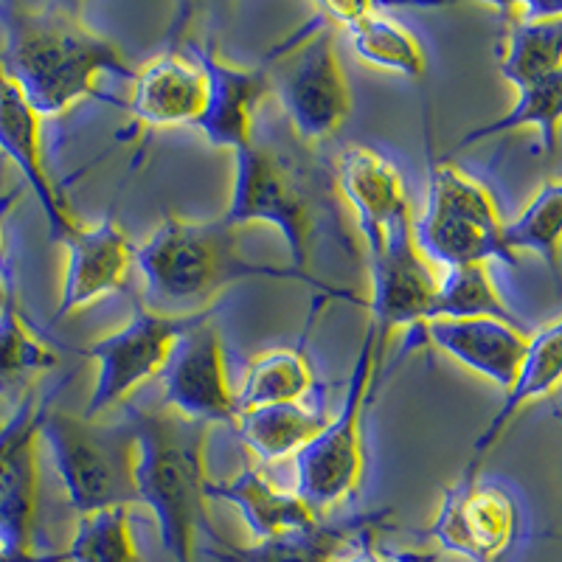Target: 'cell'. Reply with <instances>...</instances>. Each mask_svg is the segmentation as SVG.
I'll return each mask as SVG.
<instances>
[{"label":"cell","mask_w":562,"mask_h":562,"mask_svg":"<svg viewBox=\"0 0 562 562\" xmlns=\"http://www.w3.org/2000/svg\"><path fill=\"white\" fill-rule=\"evenodd\" d=\"M0 65L40 119L102 99V79L135 77L119 45L74 3H0Z\"/></svg>","instance_id":"cell-1"},{"label":"cell","mask_w":562,"mask_h":562,"mask_svg":"<svg viewBox=\"0 0 562 562\" xmlns=\"http://www.w3.org/2000/svg\"><path fill=\"white\" fill-rule=\"evenodd\" d=\"M135 270L144 281V307L158 313L189 315L209 310V301L220 290L248 279L301 281L326 299L366 310V299L355 290L326 284L290 265L284 268L248 259L239 248L237 228H231L223 217H164L144 243L135 245Z\"/></svg>","instance_id":"cell-2"},{"label":"cell","mask_w":562,"mask_h":562,"mask_svg":"<svg viewBox=\"0 0 562 562\" xmlns=\"http://www.w3.org/2000/svg\"><path fill=\"white\" fill-rule=\"evenodd\" d=\"M135 428V498L153 512L160 546L175 562H194L198 535H217L205 498L209 425L169 408L124 403Z\"/></svg>","instance_id":"cell-3"},{"label":"cell","mask_w":562,"mask_h":562,"mask_svg":"<svg viewBox=\"0 0 562 562\" xmlns=\"http://www.w3.org/2000/svg\"><path fill=\"white\" fill-rule=\"evenodd\" d=\"M335 217L326 178L307 155L279 140H259L234 153V180L223 220L231 228L273 225L288 243L290 268L310 273L313 239Z\"/></svg>","instance_id":"cell-4"},{"label":"cell","mask_w":562,"mask_h":562,"mask_svg":"<svg viewBox=\"0 0 562 562\" xmlns=\"http://www.w3.org/2000/svg\"><path fill=\"white\" fill-rule=\"evenodd\" d=\"M40 441L52 453L68 504L79 515L138 504L135 428L124 405L115 416L97 419L48 405L40 422Z\"/></svg>","instance_id":"cell-5"},{"label":"cell","mask_w":562,"mask_h":562,"mask_svg":"<svg viewBox=\"0 0 562 562\" xmlns=\"http://www.w3.org/2000/svg\"><path fill=\"white\" fill-rule=\"evenodd\" d=\"M506 223L492 192L439 155L428 140V194L425 209L414 220V243L425 262L439 268L504 262L518 265L504 243Z\"/></svg>","instance_id":"cell-6"},{"label":"cell","mask_w":562,"mask_h":562,"mask_svg":"<svg viewBox=\"0 0 562 562\" xmlns=\"http://www.w3.org/2000/svg\"><path fill=\"white\" fill-rule=\"evenodd\" d=\"M389 344L378 338L374 326H366L355 369L346 380V396L338 414L324 430L295 456V495L321 518L358 492L366 473L363 422L369 400L378 394L380 371Z\"/></svg>","instance_id":"cell-7"},{"label":"cell","mask_w":562,"mask_h":562,"mask_svg":"<svg viewBox=\"0 0 562 562\" xmlns=\"http://www.w3.org/2000/svg\"><path fill=\"white\" fill-rule=\"evenodd\" d=\"M270 93L301 144L338 133L351 113V88L335 48V29L324 18L304 23L268 54Z\"/></svg>","instance_id":"cell-8"},{"label":"cell","mask_w":562,"mask_h":562,"mask_svg":"<svg viewBox=\"0 0 562 562\" xmlns=\"http://www.w3.org/2000/svg\"><path fill=\"white\" fill-rule=\"evenodd\" d=\"M214 313H217V307L189 315H172L135 304L127 324L119 326L115 333L104 335L88 346H77L74 349L77 355L97 363V383H93L82 416L97 419V416H104L130 403L133 391H138L149 380L160 378L175 344L189 329L214 318Z\"/></svg>","instance_id":"cell-9"},{"label":"cell","mask_w":562,"mask_h":562,"mask_svg":"<svg viewBox=\"0 0 562 562\" xmlns=\"http://www.w3.org/2000/svg\"><path fill=\"white\" fill-rule=\"evenodd\" d=\"M518 531L520 509L509 490L492 481L459 479L445 490L434 520L422 535L467 562H498L515 546Z\"/></svg>","instance_id":"cell-10"},{"label":"cell","mask_w":562,"mask_h":562,"mask_svg":"<svg viewBox=\"0 0 562 562\" xmlns=\"http://www.w3.org/2000/svg\"><path fill=\"white\" fill-rule=\"evenodd\" d=\"M369 256L371 295L366 299L369 324L380 340L389 344L394 329H411L416 335L428 324L436 295V276L414 243V217L396 220L385 231L383 243Z\"/></svg>","instance_id":"cell-11"},{"label":"cell","mask_w":562,"mask_h":562,"mask_svg":"<svg viewBox=\"0 0 562 562\" xmlns=\"http://www.w3.org/2000/svg\"><path fill=\"white\" fill-rule=\"evenodd\" d=\"M160 391L169 411L203 425L237 422V389L231 385L225 349L214 318L203 321L175 344L167 366L160 371Z\"/></svg>","instance_id":"cell-12"},{"label":"cell","mask_w":562,"mask_h":562,"mask_svg":"<svg viewBox=\"0 0 562 562\" xmlns=\"http://www.w3.org/2000/svg\"><path fill=\"white\" fill-rule=\"evenodd\" d=\"M54 394L40 400L29 391L18 408L0 422V549L32 557L37 526V445L40 422Z\"/></svg>","instance_id":"cell-13"},{"label":"cell","mask_w":562,"mask_h":562,"mask_svg":"<svg viewBox=\"0 0 562 562\" xmlns=\"http://www.w3.org/2000/svg\"><path fill=\"white\" fill-rule=\"evenodd\" d=\"M186 52L205 74V104L194 130L211 147L239 153L256 135V115L270 97V59L231 65L211 45L189 43Z\"/></svg>","instance_id":"cell-14"},{"label":"cell","mask_w":562,"mask_h":562,"mask_svg":"<svg viewBox=\"0 0 562 562\" xmlns=\"http://www.w3.org/2000/svg\"><path fill=\"white\" fill-rule=\"evenodd\" d=\"M133 268L135 245L130 243L113 211L99 223L79 225L77 234L65 243L63 290L52 324H59L77 310L90 307L93 301L127 288Z\"/></svg>","instance_id":"cell-15"},{"label":"cell","mask_w":562,"mask_h":562,"mask_svg":"<svg viewBox=\"0 0 562 562\" xmlns=\"http://www.w3.org/2000/svg\"><path fill=\"white\" fill-rule=\"evenodd\" d=\"M40 124L43 119L37 115V110L26 102V97L20 93L18 85L7 77V70L0 65V155L12 160L23 183L29 186V192L34 194L54 243L65 245L82 223L74 217L63 192L48 175Z\"/></svg>","instance_id":"cell-16"},{"label":"cell","mask_w":562,"mask_h":562,"mask_svg":"<svg viewBox=\"0 0 562 562\" xmlns=\"http://www.w3.org/2000/svg\"><path fill=\"white\" fill-rule=\"evenodd\" d=\"M333 175L340 198L355 211L366 254L378 250L385 231L400 217L411 214L403 172L374 147L349 144L335 158Z\"/></svg>","instance_id":"cell-17"},{"label":"cell","mask_w":562,"mask_h":562,"mask_svg":"<svg viewBox=\"0 0 562 562\" xmlns=\"http://www.w3.org/2000/svg\"><path fill=\"white\" fill-rule=\"evenodd\" d=\"M416 335H419V344L445 351L456 363L498 385L504 394L518 378L526 346H529L526 329L495 318L430 321ZM416 335H411V340Z\"/></svg>","instance_id":"cell-18"},{"label":"cell","mask_w":562,"mask_h":562,"mask_svg":"<svg viewBox=\"0 0 562 562\" xmlns=\"http://www.w3.org/2000/svg\"><path fill=\"white\" fill-rule=\"evenodd\" d=\"M389 515L391 512H369V515H351V518L338 520L321 518L310 529L256 540L250 546L231 543L228 537L217 531L209 537L203 554L217 562H335L366 535H378Z\"/></svg>","instance_id":"cell-19"},{"label":"cell","mask_w":562,"mask_h":562,"mask_svg":"<svg viewBox=\"0 0 562 562\" xmlns=\"http://www.w3.org/2000/svg\"><path fill=\"white\" fill-rule=\"evenodd\" d=\"M205 104V74L192 54L183 48H167L135 70L130 113L135 127L164 130L180 127L200 119Z\"/></svg>","instance_id":"cell-20"},{"label":"cell","mask_w":562,"mask_h":562,"mask_svg":"<svg viewBox=\"0 0 562 562\" xmlns=\"http://www.w3.org/2000/svg\"><path fill=\"white\" fill-rule=\"evenodd\" d=\"M498 70L515 90L562 68V3H501Z\"/></svg>","instance_id":"cell-21"},{"label":"cell","mask_w":562,"mask_h":562,"mask_svg":"<svg viewBox=\"0 0 562 562\" xmlns=\"http://www.w3.org/2000/svg\"><path fill=\"white\" fill-rule=\"evenodd\" d=\"M315 12L333 29H344L351 52L366 65L391 70L400 77H425V52L422 43L403 20L378 3H318Z\"/></svg>","instance_id":"cell-22"},{"label":"cell","mask_w":562,"mask_h":562,"mask_svg":"<svg viewBox=\"0 0 562 562\" xmlns=\"http://www.w3.org/2000/svg\"><path fill=\"white\" fill-rule=\"evenodd\" d=\"M562 385V318L554 324L537 329L535 335H529V346H526V358L520 363L518 378L512 383V389L504 394V403L495 411L486 428L481 430V436L475 439L473 453L467 461L461 479H479V470L484 464V459L490 456V450L501 441V436L506 434L515 416L526 408L535 400H543V396L554 394Z\"/></svg>","instance_id":"cell-23"},{"label":"cell","mask_w":562,"mask_h":562,"mask_svg":"<svg viewBox=\"0 0 562 562\" xmlns=\"http://www.w3.org/2000/svg\"><path fill=\"white\" fill-rule=\"evenodd\" d=\"M205 498L234 506L254 540H270V537L288 535V531L310 529L321 520L318 512L310 509L295 492L276 490L245 453L237 475L220 481L209 479Z\"/></svg>","instance_id":"cell-24"},{"label":"cell","mask_w":562,"mask_h":562,"mask_svg":"<svg viewBox=\"0 0 562 562\" xmlns=\"http://www.w3.org/2000/svg\"><path fill=\"white\" fill-rule=\"evenodd\" d=\"M329 422L321 396L310 403L268 405V408L239 411L234 434L245 448V456L259 461H281L299 456Z\"/></svg>","instance_id":"cell-25"},{"label":"cell","mask_w":562,"mask_h":562,"mask_svg":"<svg viewBox=\"0 0 562 562\" xmlns=\"http://www.w3.org/2000/svg\"><path fill=\"white\" fill-rule=\"evenodd\" d=\"M321 383L315 380L304 344L270 349L256 355L245 371L243 385L237 389V408H268V405L310 403L321 396Z\"/></svg>","instance_id":"cell-26"},{"label":"cell","mask_w":562,"mask_h":562,"mask_svg":"<svg viewBox=\"0 0 562 562\" xmlns=\"http://www.w3.org/2000/svg\"><path fill=\"white\" fill-rule=\"evenodd\" d=\"M537 130L540 133V147L543 155H554L560 147V127H562V68L549 74V77L537 79L518 90V102L512 104L506 113L498 119L481 124V127L464 133V138L453 147V153H461L467 147H475L486 138H498L509 135L515 130Z\"/></svg>","instance_id":"cell-27"},{"label":"cell","mask_w":562,"mask_h":562,"mask_svg":"<svg viewBox=\"0 0 562 562\" xmlns=\"http://www.w3.org/2000/svg\"><path fill=\"white\" fill-rule=\"evenodd\" d=\"M473 318H495L504 324L526 329L520 315L509 310L501 299L492 273L486 265H461V268H448L445 276L436 281V295L430 304V321H473Z\"/></svg>","instance_id":"cell-28"},{"label":"cell","mask_w":562,"mask_h":562,"mask_svg":"<svg viewBox=\"0 0 562 562\" xmlns=\"http://www.w3.org/2000/svg\"><path fill=\"white\" fill-rule=\"evenodd\" d=\"M504 243L509 254L540 256L562 290V180H546L518 217L506 223Z\"/></svg>","instance_id":"cell-29"},{"label":"cell","mask_w":562,"mask_h":562,"mask_svg":"<svg viewBox=\"0 0 562 562\" xmlns=\"http://www.w3.org/2000/svg\"><path fill=\"white\" fill-rule=\"evenodd\" d=\"M57 351L29 329L18 301H9L7 310H0V396L23 400L32 391L29 383L57 369Z\"/></svg>","instance_id":"cell-30"},{"label":"cell","mask_w":562,"mask_h":562,"mask_svg":"<svg viewBox=\"0 0 562 562\" xmlns=\"http://www.w3.org/2000/svg\"><path fill=\"white\" fill-rule=\"evenodd\" d=\"M63 562H140L133 537L130 506H113L79 515Z\"/></svg>","instance_id":"cell-31"},{"label":"cell","mask_w":562,"mask_h":562,"mask_svg":"<svg viewBox=\"0 0 562 562\" xmlns=\"http://www.w3.org/2000/svg\"><path fill=\"white\" fill-rule=\"evenodd\" d=\"M335 562H385V554H380V551L374 549V535H366L363 540H358V543L351 546V549Z\"/></svg>","instance_id":"cell-32"},{"label":"cell","mask_w":562,"mask_h":562,"mask_svg":"<svg viewBox=\"0 0 562 562\" xmlns=\"http://www.w3.org/2000/svg\"><path fill=\"white\" fill-rule=\"evenodd\" d=\"M0 562H63L59 554H32V557H23V554H12V551L0 549Z\"/></svg>","instance_id":"cell-33"},{"label":"cell","mask_w":562,"mask_h":562,"mask_svg":"<svg viewBox=\"0 0 562 562\" xmlns=\"http://www.w3.org/2000/svg\"><path fill=\"white\" fill-rule=\"evenodd\" d=\"M385 562H436L434 554H422V551H385Z\"/></svg>","instance_id":"cell-34"},{"label":"cell","mask_w":562,"mask_h":562,"mask_svg":"<svg viewBox=\"0 0 562 562\" xmlns=\"http://www.w3.org/2000/svg\"><path fill=\"white\" fill-rule=\"evenodd\" d=\"M14 299V288H12V279L9 276L0 273V310H7L9 301Z\"/></svg>","instance_id":"cell-35"},{"label":"cell","mask_w":562,"mask_h":562,"mask_svg":"<svg viewBox=\"0 0 562 562\" xmlns=\"http://www.w3.org/2000/svg\"><path fill=\"white\" fill-rule=\"evenodd\" d=\"M14 198H18V192H14L9 200H3V203H0V254H3V245H7V237H3V211L9 209V203H12Z\"/></svg>","instance_id":"cell-36"},{"label":"cell","mask_w":562,"mask_h":562,"mask_svg":"<svg viewBox=\"0 0 562 562\" xmlns=\"http://www.w3.org/2000/svg\"><path fill=\"white\" fill-rule=\"evenodd\" d=\"M557 419H560V425H562V414H560V411H557Z\"/></svg>","instance_id":"cell-37"}]
</instances>
